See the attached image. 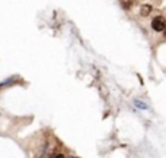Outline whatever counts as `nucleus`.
Instances as JSON below:
<instances>
[{
  "label": "nucleus",
  "mask_w": 166,
  "mask_h": 158,
  "mask_svg": "<svg viewBox=\"0 0 166 158\" xmlns=\"http://www.w3.org/2000/svg\"><path fill=\"white\" fill-rule=\"evenodd\" d=\"M2 86H3V83H0V88H2Z\"/></svg>",
  "instance_id": "6"
},
{
  "label": "nucleus",
  "mask_w": 166,
  "mask_h": 158,
  "mask_svg": "<svg viewBox=\"0 0 166 158\" xmlns=\"http://www.w3.org/2000/svg\"><path fill=\"white\" fill-rule=\"evenodd\" d=\"M51 158H64V155L63 154H56L54 157H51Z\"/></svg>",
  "instance_id": "5"
},
{
  "label": "nucleus",
  "mask_w": 166,
  "mask_h": 158,
  "mask_svg": "<svg viewBox=\"0 0 166 158\" xmlns=\"http://www.w3.org/2000/svg\"><path fill=\"white\" fill-rule=\"evenodd\" d=\"M134 106L137 108H140V110H147V104L143 103V101H140V100H134Z\"/></svg>",
  "instance_id": "3"
},
{
  "label": "nucleus",
  "mask_w": 166,
  "mask_h": 158,
  "mask_svg": "<svg viewBox=\"0 0 166 158\" xmlns=\"http://www.w3.org/2000/svg\"><path fill=\"white\" fill-rule=\"evenodd\" d=\"M165 34H166V28H165Z\"/></svg>",
  "instance_id": "7"
},
{
  "label": "nucleus",
  "mask_w": 166,
  "mask_h": 158,
  "mask_svg": "<svg viewBox=\"0 0 166 158\" xmlns=\"http://www.w3.org/2000/svg\"><path fill=\"white\" fill-rule=\"evenodd\" d=\"M152 28H153L155 31H158V32L165 31V28H166L165 18H163V16H156L153 21H152Z\"/></svg>",
  "instance_id": "1"
},
{
  "label": "nucleus",
  "mask_w": 166,
  "mask_h": 158,
  "mask_svg": "<svg viewBox=\"0 0 166 158\" xmlns=\"http://www.w3.org/2000/svg\"><path fill=\"white\" fill-rule=\"evenodd\" d=\"M120 2L124 9H131V6H133V0H120Z\"/></svg>",
  "instance_id": "4"
},
{
  "label": "nucleus",
  "mask_w": 166,
  "mask_h": 158,
  "mask_svg": "<svg viewBox=\"0 0 166 158\" xmlns=\"http://www.w3.org/2000/svg\"><path fill=\"white\" fill-rule=\"evenodd\" d=\"M150 12H152V6H150V5H141V8H140V15L143 18L149 16Z\"/></svg>",
  "instance_id": "2"
},
{
  "label": "nucleus",
  "mask_w": 166,
  "mask_h": 158,
  "mask_svg": "<svg viewBox=\"0 0 166 158\" xmlns=\"http://www.w3.org/2000/svg\"><path fill=\"white\" fill-rule=\"evenodd\" d=\"M72 158H76V157H72Z\"/></svg>",
  "instance_id": "8"
}]
</instances>
